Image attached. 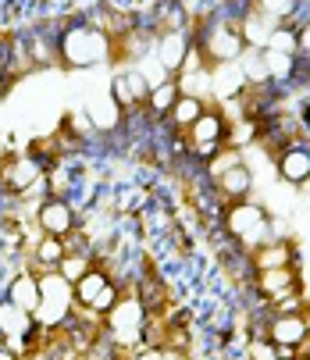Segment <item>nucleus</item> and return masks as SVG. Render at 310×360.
Returning a JSON list of instances; mask_svg holds the SVG:
<instances>
[{
	"mask_svg": "<svg viewBox=\"0 0 310 360\" xmlns=\"http://www.w3.org/2000/svg\"><path fill=\"white\" fill-rule=\"evenodd\" d=\"M100 321H103V339L115 346V353H125V360H132V353L146 342L150 314H146L136 285H122V296Z\"/></svg>",
	"mask_w": 310,
	"mask_h": 360,
	"instance_id": "nucleus-1",
	"label": "nucleus"
},
{
	"mask_svg": "<svg viewBox=\"0 0 310 360\" xmlns=\"http://www.w3.org/2000/svg\"><path fill=\"white\" fill-rule=\"evenodd\" d=\"M58 58L61 68L68 72H86L96 65H111V36L103 32L100 25L86 22H68L58 32Z\"/></svg>",
	"mask_w": 310,
	"mask_h": 360,
	"instance_id": "nucleus-2",
	"label": "nucleus"
},
{
	"mask_svg": "<svg viewBox=\"0 0 310 360\" xmlns=\"http://www.w3.org/2000/svg\"><path fill=\"white\" fill-rule=\"evenodd\" d=\"M225 232L235 239V246L243 250V253H250V250H257L261 243H268V239H275L271 236V218H268V211L261 207V203H253V200H239V203H225Z\"/></svg>",
	"mask_w": 310,
	"mask_h": 360,
	"instance_id": "nucleus-3",
	"label": "nucleus"
},
{
	"mask_svg": "<svg viewBox=\"0 0 310 360\" xmlns=\"http://www.w3.org/2000/svg\"><path fill=\"white\" fill-rule=\"evenodd\" d=\"M75 311V292L72 282L61 278V271H39V311H36V325L39 328H58L72 318Z\"/></svg>",
	"mask_w": 310,
	"mask_h": 360,
	"instance_id": "nucleus-4",
	"label": "nucleus"
},
{
	"mask_svg": "<svg viewBox=\"0 0 310 360\" xmlns=\"http://www.w3.org/2000/svg\"><path fill=\"white\" fill-rule=\"evenodd\" d=\"M261 335H268L278 349H292L296 353L310 339V318L303 311H271V318H268Z\"/></svg>",
	"mask_w": 310,
	"mask_h": 360,
	"instance_id": "nucleus-5",
	"label": "nucleus"
},
{
	"mask_svg": "<svg viewBox=\"0 0 310 360\" xmlns=\"http://www.w3.org/2000/svg\"><path fill=\"white\" fill-rule=\"evenodd\" d=\"M36 225L43 236H72L75 232V207H72V200L65 196H43L39 200V207H36Z\"/></svg>",
	"mask_w": 310,
	"mask_h": 360,
	"instance_id": "nucleus-6",
	"label": "nucleus"
},
{
	"mask_svg": "<svg viewBox=\"0 0 310 360\" xmlns=\"http://www.w3.org/2000/svg\"><path fill=\"white\" fill-rule=\"evenodd\" d=\"M189 46H193L189 25H186V29H164V32L153 36L150 54L157 58V61H161V68L175 79V75H179V68H182V61H186V54H189Z\"/></svg>",
	"mask_w": 310,
	"mask_h": 360,
	"instance_id": "nucleus-7",
	"label": "nucleus"
},
{
	"mask_svg": "<svg viewBox=\"0 0 310 360\" xmlns=\"http://www.w3.org/2000/svg\"><path fill=\"white\" fill-rule=\"evenodd\" d=\"M146 96H150V82L143 79L139 68H125L122 75L111 79V100L122 108V115H136L146 108Z\"/></svg>",
	"mask_w": 310,
	"mask_h": 360,
	"instance_id": "nucleus-8",
	"label": "nucleus"
},
{
	"mask_svg": "<svg viewBox=\"0 0 310 360\" xmlns=\"http://www.w3.org/2000/svg\"><path fill=\"white\" fill-rule=\"evenodd\" d=\"M253 168L243 161V165H232L228 172H221L214 182H211V193H214V200L221 203H239V200H250V193H253Z\"/></svg>",
	"mask_w": 310,
	"mask_h": 360,
	"instance_id": "nucleus-9",
	"label": "nucleus"
},
{
	"mask_svg": "<svg viewBox=\"0 0 310 360\" xmlns=\"http://www.w3.org/2000/svg\"><path fill=\"white\" fill-rule=\"evenodd\" d=\"M39 182H43V168H39L36 158H29V153H15V158H8L4 168H0V186L8 193H29Z\"/></svg>",
	"mask_w": 310,
	"mask_h": 360,
	"instance_id": "nucleus-10",
	"label": "nucleus"
},
{
	"mask_svg": "<svg viewBox=\"0 0 310 360\" xmlns=\"http://www.w3.org/2000/svg\"><path fill=\"white\" fill-rule=\"evenodd\" d=\"M275 168H278V179L289 182V186H306L310 182V146L303 143H289L275 153Z\"/></svg>",
	"mask_w": 310,
	"mask_h": 360,
	"instance_id": "nucleus-11",
	"label": "nucleus"
},
{
	"mask_svg": "<svg viewBox=\"0 0 310 360\" xmlns=\"http://www.w3.org/2000/svg\"><path fill=\"white\" fill-rule=\"evenodd\" d=\"M246 264H250L253 271H268V268H289V264H296L292 243L275 236V239L261 243L257 250H250V253H246Z\"/></svg>",
	"mask_w": 310,
	"mask_h": 360,
	"instance_id": "nucleus-12",
	"label": "nucleus"
},
{
	"mask_svg": "<svg viewBox=\"0 0 310 360\" xmlns=\"http://www.w3.org/2000/svg\"><path fill=\"white\" fill-rule=\"evenodd\" d=\"M4 296H8L15 307H22L25 314L36 318V311H39V271H36V268H32V271H29V268L18 271V275L8 282Z\"/></svg>",
	"mask_w": 310,
	"mask_h": 360,
	"instance_id": "nucleus-13",
	"label": "nucleus"
},
{
	"mask_svg": "<svg viewBox=\"0 0 310 360\" xmlns=\"http://www.w3.org/2000/svg\"><path fill=\"white\" fill-rule=\"evenodd\" d=\"M296 282H299L296 264H289V268H268V271H253V285H257V292H261L264 300H275V296H282V292H292Z\"/></svg>",
	"mask_w": 310,
	"mask_h": 360,
	"instance_id": "nucleus-14",
	"label": "nucleus"
},
{
	"mask_svg": "<svg viewBox=\"0 0 310 360\" xmlns=\"http://www.w3.org/2000/svg\"><path fill=\"white\" fill-rule=\"evenodd\" d=\"M115 275H111V268H103V264H93L75 285H72V292H75V307H82V311H86V307L100 296V289L103 285H108Z\"/></svg>",
	"mask_w": 310,
	"mask_h": 360,
	"instance_id": "nucleus-15",
	"label": "nucleus"
},
{
	"mask_svg": "<svg viewBox=\"0 0 310 360\" xmlns=\"http://www.w3.org/2000/svg\"><path fill=\"white\" fill-rule=\"evenodd\" d=\"M65 253H68V243L61 236H43L39 232V239L32 246V264H36V271H54Z\"/></svg>",
	"mask_w": 310,
	"mask_h": 360,
	"instance_id": "nucleus-16",
	"label": "nucleus"
},
{
	"mask_svg": "<svg viewBox=\"0 0 310 360\" xmlns=\"http://www.w3.org/2000/svg\"><path fill=\"white\" fill-rule=\"evenodd\" d=\"M203 108H207V104H203V100H196V96H179V100H175V108L168 111V118H164V122L182 136V132H186V129L203 115Z\"/></svg>",
	"mask_w": 310,
	"mask_h": 360,
	"instance_id": "nucleus-17",
	"label": "nucleus"
},
{
	"mask_svg": "<svg viewBox=\"0 0 310 360\" xmlns=\"http://www.w3.org/2000/svg\"><path fill=\"white\" fill-rule=\"evenodd\" d=\"M182 93H179V82L175 79H168V82H161V86H153L150 89V96H146V111L153 115V118H168V111L175 108V100H179Z\"/></svg>",
	"mask_w": 310,
	"mask_h": 360,
	"instance_id": "nucleus-18",
	"label": "nucleus"
},
{
	"mask_svg": "<svg viewBox=\"0 0 310 360\" xmlns=\"http://www.w3.org/2000/svg\"><path fill=\"white\" fill-rule=\"evenodd\" d=\"M246 356H250V360H278L282 353H278V346H275L268 335H257V339H250Z\"/></svg>",
	"mask_w": 310,
	"mask_h": 360,
	"instance_id": "nucleus-19",
	"label": "nucleus"
},
{
	"mask_svg": "<svg viewBox=\"0 0 310 360\" xmlns=\"http://www.w3.org/2000/svg\"><path fill=\"white\" fill-rule=\"evenodd\" d=\"M0 360H22V356H18L15 349H8L4 342H0Z\"/></svg>",
	"mask_w": 310,
	"mask_h": 360,
	"instance_id": "nucleus-20",
	"label": "nucleus"
},
{
	"mask_svg": "<svg viewBox=\"0 0 310 360\" xmlns=\"http://www.w3.org/2000/svg\"><path fill=\"white\" fill-rule=\"evenodd\" d=\"M8 86H11V79H8V68L0 65V93H8Z\"/></svg>",
	"mask_w": 310,
	"mask_h": 360,
	"instance_id": "nucleus-21",
	"label": "nucleus"
},
{
	"mask_svg": "<svg viewBox=\"0 0 310 360\" xmlns=\"http://www.w3.org/2000/svg\"><path fill=\"white\" fill-rule=\"evenodd\" d=\"M296 360H310V353H303V356H296Z\"/></svg>",
	"mask_w": 310,
	"mask_h": 360,
	"instance_id": "nucleus-22",
	"label": "nucleus"
},
{
	"mask_svg": "<svg viewBox=\"0 0 310 360\" xmlns=\"http://www.w3.org/2000/svg\"><path fill=\"white\" fill-rule=\"evenodd\" d=\"M278 360H296V356H278Z\"/></svg>",
	"mask_w": 310,
	"mask_h": 360,
	"instance_id": "nucleus-23",
	"label": "nucleus"
}]
</instances>
